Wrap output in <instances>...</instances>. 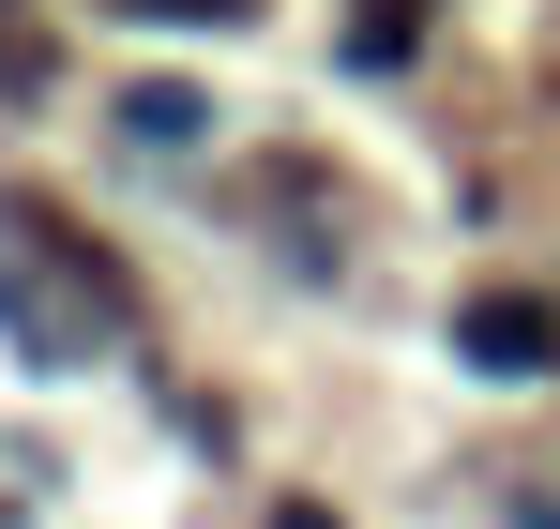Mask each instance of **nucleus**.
Instances as JSON below:
<instances>
[{
  "mask_svg": "<svg viewBox=\"0 0 560 529\" xmlns=\"http://www.w3.org/2000/svg\"><path fill=\"white\" fill-rule=\"evenodd\" d=\"M455 349L485 363V378H546V363H560V303H530V287H469V303H455Z\"/></svg>",
  "mask_w": 560,
  "mask_h": 529,
  "instance_id": "nucleus-1",
  "label": "nucleus"
},
{
  "mask_svg": "<svg viewBox=\"0 0 560 529\" xmlns=\"http://www.w3.org/2000/svg\"><path fill=\"white\" fill-rule=\"evenodd\" d=\"M121 137H152V152H197V137H212V91H183V77L121 91Z\"/></svg>",
  "mask_w": 560,
  "mask_h": 529,
  "instance_id": "nucleus-2",
  "label": "nucleus"
},
{
  "mask_svg": "<svg viewBox=\"0 0 560 529\" xmlns=\"http://www.w3.org/2000/svg\"><path fill=\"white\" fill-rule=\"evenodd\" d=\"M152 15H243V0H152Z\"/></svg>",
  "mask_w": 560,
  "mask_h": 529,
  "instance_id": "nucleus-3",
  "label": "nucleus"
},
{
  "mask_svg": "<svg viewBox=\"0 0 560 529\" xmlns=\"http://www.w3.org/2000/svg\"><path fill=\"white\" fill-rule=\"evenodd\" d=\"M273 529H334V515H273Z\"/></svg>",
  "mask_w": 560,
  "mask_h": 529,
  "instance_id": "nucleus-4",
  "label": "nucleus"
}]
</instances>
